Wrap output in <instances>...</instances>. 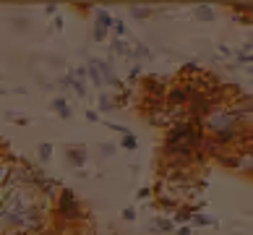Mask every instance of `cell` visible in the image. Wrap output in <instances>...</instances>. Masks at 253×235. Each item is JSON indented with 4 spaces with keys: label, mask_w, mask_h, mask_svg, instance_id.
<instances>
[{
    "label": "cell",
    "mask_w": 253,
    "mask_h": 235,
    "mask_svg": "<svg viewBox=\"0 0 253 235\" xmlns=\"http://www.w3.org/2000/svg\"><path fill=\"white\" fill-rule=\"evenodd\" d=\"M44 225V214L40 204L32 196V188L16 186L8 188L0 204V230L5 233H18V235H34Z\"/></svg>",
    "instance_id": "cell-1"
},
{
    "label": "cell",
    "mask_w": 253,
    "mask_h": 235,
    "mask_svg": "<svg viewBox=\"0 0 253 235\" xmlns=\"http://www.w3.org/2000/svg\"><path fill=\"white\" fill-rule=\"evenodd\" d=\"M204 139H206V134H204V126H201L199 118L175 120L170 126L167 141H165V152H167V157L175 159V165L188 162L196 154V149H201Z\"/></svg>",
    "instance_id": "cell-2"
},
{
    "label": "cell",
    "mask_w": 253,
    "mask_h": 235,
    "mask_svg": "<svg viewBox=\"0 0 253 235\" xmlns=\"http://www.w3.org/2000/svg\"><path fill=\"white\" fill-rule=\"evenodd\" d=\"M206 139L217 141L219 146H230L243 139V123L235 118L230 105H214L206 118H201Z\"/></svg>",
    "instance_id": "cell-3"
},
{
    "label": "cell",
    "mask_w": 253,
    "mask_h": 235,
    "mask_svg": "<svg viewBox=\"0 0 253 235\" xmlns=\"http://www.w3.org/2000/svg\"><path fill=\"white\" fill-rule=\"evenodd\" d=\"M55 209L63 220H79L81 217V201L76 191H71V188H63L58 193V199H55Z\"/></svg>",
    "instance_id": "cell-4"
},
{
    "label": "cell",
    "mask_w": 253,
    "mask_h": 235,
    "mask_svg": "<svg viewBox=\"0 0 253 235\" xmlns=\"http://www.w3.org/2000/svg\"><path fill=\"white\" fill-rule=\"evenodd\" d=\"M165 94H167V105L177 110V105H188L191 102V97L196 94V87H193V81H177Z\"/></svg>",
    "instance_id": "cell-5"
},
{
    "label": "cell",
    "mask_w": 253,
    "mask_h": 235,
    "mask_svg": "<svg viewBox=\"0 0 253 235\" xmlns=\"http://www.w3.org/2000/svg\"><path fill=\"white\" fill-rule=\"evenodd\" d=\"M97 65H99V73H102V81H105V89L107 87H123V81H120V76H118V71H115V60H99L97 58Z\"/></svg>",
    "instance_id": "cell-6"
},
{
    "label": "cell",
    "mask_w": 253,
    "mask_h": 235,
    "mask_svg": "<svg viewBox=\"0 0 253 235\" xmlns=\"http://www.w3.org/2000/svg\"><path fill=\"white\" fill-rule=\"evenodd\" d=\"M65 159H68V165H71V167H76V170H84V167H86L89 154H86V149H84V146H68V149H65Z\"/></svg>",
    "instance_id": "cell-7"
},
{
    "label": "cell",
    "mask_w": 253,
    "mask_h": 235,
    "mask_svg": "<svg viewBox=\"0 0 253 235\" xmlns=\"http://www.w3.org/2000/svg\"><path fill=\"white\" fill-rule=\"evenodd\" d=\"M196 212H199L196 206H188V204H177V206H175V217H170V220L175 222V228H177V225H188V222H191V217H193Z\"/></svg>",
    "instance_id": "cell-8"
},
{
    "label": "cell",
    "mask_w": 253,
    "mask_h": 235,
    "mask_svg": "<svg viewBox=\"0 0 253 235\" xmlns=\"http://www.w3.org/2000/svg\"><path fill=\"white\" fill-rule=\"evenodd\" d=\"M149 233H154V235H172L175 233V222L170 217H157L152 225H149Z\"/></svg>",
    "instance_id": "cell-9"
},
{
    "label": "cell",
    "mask_w": 253,
    "mask_h": 235,
    "mask_svg": "<svg viewBox=\"0 0 253 235\" xmlns=\"http://www.w3.org/2000/svg\"><path fill=\"white\" fill-rule=\"evenodd\" d=\"M86 79L94 84L99 92H105V81H102V73H99V65H97V58H89L86 63Z\"/></svg>",
    "instance_id": "cell-10"
},
{
    "label": "cell",
    "mask_w": 253,
    "mask_h": 235,
    "mask_svg": "<svg viewBox=\"0 0 253 235\" xmlns=\"http://www.w3.org/2000/svg\"><path fill=\"white\" fill-rule=\"evenodd\" d=\"M52 110H55V115L63 118V120L73 118V110H71V105H68V99H65V97H55L52 99Z\"/></svg>",
    "instance_id": "cell-11"
},
{
    "label": "cell",
    "mask_w": 253,
    "mask_h": 235,
    "mask_svg": "<svg viewBox=\"0 0 253 235\" xmlns=\"http://www.w3.org/2000/svg\"><path fill=\"white\" fill-rule=\"evenodd\" d=\"M97 105L102 112H115L118 110V97H110V92H99L97 94Z\"/></svg>",
    "instance_id": "cell-12"
},
{
    "label": "cell",
    "mask_w": 253,
    "mask_h": 235,
    "mask_svg": "<svg viewBox=\"0 0 253 235\" xmlns=\"http://www.w3.org/2000/svg\"><path fill=\"white\" fill-rule=\"evenodd\" d=\"M193 16L199 18V21H204V24L217 21V11H214L211 5H196V8H193Z\"/></svg>",
    "instance_id": "cell-13"
},
{
    "label": "cell",
    "mask_w": 253,
    "mask_h": 235,
    "mask_svg": "<svg viewBox=\"0 0 253 235\" xmlns=\"http://www.w3.org/2000/svg\"><path fill=\"white\" fill-rule=\"evenodd\" d=\"M110 50H112V55H118V58H130V45L126 40H115V37H112Z\"/></svg>",
    "instance_id": "cell-14"
},
{
    "label": "cell",
    "mask_w": 253,
    "mask_h": 235,
    "mask_svg": "<svg viewBox=\"0 0 253 235\" xmlns=\"http://www.w3.org/2000/svg\"><path fill=\"white\" fill-rule=\"evenodd\" d=\"M112 18H115V16H112L107 8H94V24H99V26H105V29H110V26H112Z\"/></svg>",
    "instance_id": "cell-15"
},
{
    "label": "cell",
    "mask_w": 253,
    "mask_h": 235,
    "mask_svg": "<svg viewBox=\"0 0 253 235\" xmlns=\"http://www.w3.org/2000/svg\"><path fill=\"white\" fill-rule=\"evenodd\" d=\"M130 58H136L138 63H141V60L152 58V52H149V47L144 42H136V45H130Z\"/></svg>",
    "instance_id": "cell-16"
},
{
    "label": "cell",
    "mask_w": 253,
    "mask_h": 235,
    "mask_svg": "<svg viewBox=\"0 0 253 235\" xmlns=\"http://www.w3.org/2000/svg\"><path fill=\"white\" fill-rule=\"evenodd\" d=\"M118 149H123V152H136L138 149V139L133 134H126V136H120V144Z\"/></svg>",
    "instance_id": "cell-17"
},
{
    "label": "cell",
    "mask_w": 253,
    "mask_h": 235,
    "mask_svg": "<svg viewBox=\"0 0 253 235\" xmlns=\"http://www.w3.org/2000/svg\"><path fill=\"white\" fill-rule=\"evenodd\" d=\"M110 32L115 34V40H126V34H128V26L123 18H112V26H110Z\"/></svg>",
    "instance_id": "cell-18"
},
{
    "label": "cell",
    "mask_w": 253,
    "mask_h": 235,
    "mask_svg": "<svg viewBox=\"0 0 253 235\" xmlns=\"http://www.w3.org/2000/svg\"><path fill=\"white\" fill-rule=\"evenodd\" d=\"M128 13L133 16V18H138V21H144V18H149L154 11L149 5H128Z\"/></svg>",
    "instance_id": "cell-19"
},
{
    "label": "cell",
    "mask_w": 253,
    "mask_h": 235,
    "mask_svg": "<svg viewBox=\"0 0 253 235\" xmlns=\"http://www.w3.org/2000/svg\"><path fill=\"white\" fill-rule=\"evenodd\" d=\"M52 152H55V146L50 144V141H42V144L37 146V157H40L42 162H50V159H52Z\"/></svg>",
    "instance_id": "cell-20"
},
{
    "label": "cell",
    "mask_w": 253,
    "mask_h": 235,
    "mask_svg": "<svg viewBox=\"0 0 253 235\" xmlns=\"http://www.w3.org/2000/svg\"><path fill=\"white\" fill-rule=\"evenodd\" d=\"M191 225H196V228H209V225H214V220L209 217V214H204V212H196L191 217Z\"/></svg>",
    "instance_id": "cell-21"
},
{
    "label": "cell",
    "mask_w": 253,
    "mask_h": 235,
    "mask_svg": "<svg viewBox=\"0 0 253 235\" xmlns=\"http://www.w3.org/2000/svg\"><path fill=\"white\" fill-rule=\"evenodd\" d=\"M107 37H110V29H105V26H99V24L91 26V40L94 42H105Z\"/></svg>",
    "instance_id": "cell-22"
},
{
    "label": "cell",
    "mask_w": 253,
    "mask_h": 235,
    "mask_svg": "<svg viewBox=\"0 0 253 235\" xmlns=\"http://www.w3.org/2000/svg\"><path fill=\"white\" fill-rule=\"evenodd\" d=\"M235 58H238L240 63H246L248 68H251V42H246V45L240 47V50L235 52Z\"/></svg>",
    "instance_id": "cell-23"
},
{
    "label": "cell",
    "mask_w": 253,
    "mask_h": 235,
    "mask_svg": "<svg viewBox=\"0 0 253 235\" xmlns=\"http://www.w3.org/2000/svg\"><path fill=\"white\" fill-rule=\"evenodd\" d=\"M99 152H102V157H112L118 152V144H112V141H105V144H99Z\"/></svg>",
    "instance_id": "cell-24"
},
{
    "label": "cell",
    "mask_w": 253,
    "mask_h": 235,
    "mask_svg": "<svg viewBox=\"0 0 253 235\" xmlns=\"http://www.w3.org/2000/svg\"><path fill=\"white\" fill-rule=\"evenodd\" d=\"M141 71H144V65H141V63H133V65H130V71H128V79L136 81L138 76H141Z\"/></svg>",
    "instance_id": "cell-25"
},
{
    "label": "cell",
    "mask_w": 253,
    "mask_h": 235,
    "mask_svg": "<svg viewBox=\"0 0 253 235\" xmlns=\"http://www.w3.org/2000/svg\"><path fill=\"white\" fill-rule=\"evenodd\" d=\"M136 217H138V212L133 209V206H126V209H123V220L126 222H133Z\"/></svg>",
    "instance_id": "cell-26"
},
{
    "label": "cell",
    "mask_w": 253,
    "mask_h": 235,
    "mask_svg": "<svg viewBox=\"0 0 253 235\" xmlns=\"http://www.w3.org/2000/svg\"><path fill=\"white\" fill-rule=\"evenodd\" d=\"M172 235H193V228H191V225H177Z\"/></svg>",
    "instance_id": "cell-27"
},
{
    "label": "cell",
    "mask_w": 253,
    "mask_h": 235,
    "mask_svg": "<svg viewBox=\"0 0 253 235\" xmlns=\"http://www.w3.org/2000/svg\"><path fill=\"white\" fill-rule=\"evenodd\" d=\"M138 199H149V196H152V188H149V186H144V188H138Z\"/></svg>",
    "instance_id": "cell-28"
},
{
    "label": "cell",
    "mask_w": 253,
    "mask_h": 235,
    "mask_svg": "<svg viewBox=\"0 0 253 235\" xmlns=\"http://www.w3.org/2000/svg\"><path fill=\"white\" fill-rule=\"evenodd\" d=\"M44 13H47V16H58V5H55V3H47V5H44Z\"/></svg>",
    "instance_id": "cell-29"
},
{
    "label": "cell",
    "mask_w": 253,
    "mask_h": 235,
    "mask_svg": "<svg viewBox=\"0 0 253 235\" xmlns=\"http://www.w3.org/2000/svg\"><path fill=\"white\" fill-rule=\"evenodd\" d=\"M86 120H89V123H99V115L94 110H86Z\"/></svg>",
    "instance_id": "cell-30"
},
{
    "label": "cell",
    "mask_w": 253,
    "mask_h": 235,
    "mask_svg": "<svg viewBox=\"0 0 253 235\" xmlns=\"http://www.w3.org/2000/svg\"><path fill=\"white\" fill-rule=\"evenodd\" d=\"M52 26H55V32H63V16H60V13L55 16V21H52Z\"/></svg>",
    "instance_id": "cell-31"
},
{
    "label": "cell",
    "mask_w": 253,
    "mask_h": 235,
    "mask_svg": "<svg viewBox=\"0 0 253 235\" xmlns=\"http://www.w3.org/2000/svg\"><path fill=\"white\" fill-rule=\"evenodd\" d=\"M3 94H5V89H0V97H3Z\"/></svg>",
    "instance_id": "cell-32"
}]
</instances>
